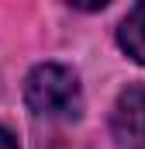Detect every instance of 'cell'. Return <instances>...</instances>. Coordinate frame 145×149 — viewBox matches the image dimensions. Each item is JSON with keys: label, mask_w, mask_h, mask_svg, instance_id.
<instances>
[{"label": "cell", "mask_w": 145, "mask_h": 149, "mask_svg": "<svg viewBox=\"0 0 145 149\" xmlns=\"http://www.w3.org/2000/svg\"><path fill=\"white\" fill-rule=\"evenodd\" d=\"M24 104L38 118L76 121L83 114V90L79 76L62 63H41L24 80Z\"/></svg>", "instance_id": "6da1fadb"}, {"label": "cell", "mask_w": 145, "mask_h": 149, "mask_svg": "<svg viewBox=\"0 0 145 149\" xmlns=\"http://www.w3.org/2000/svg\"><path fill=\"white\" fill-rule=\"evenodd\" d=\"M110 135L117 149H145V83H131L117 94L110 111Z\"/></svg>", "instance_id": "7a4b0ae2"}, {"label": "cell", "mask_w": 145, "mask_h": 149, "mask_svg": "<svg viewBox=\"0 0 145 149\" xmlns=\"http://www.w3.org/2000/svg\"><path fill=\"white\" fill-rule=\"evenodd\" d=\"M117 45H121L135 63L145 66V0L135 3V7L124 14V21H121V28H117Z\"/></svg>", "instance_id": "3957f363"}, {"label": "cell", "mask_w": 145, "mask_h": 149, "mask_svg": "<svg viewBox=\"0 0 145 149\" xmlns=\"http://www.w3.org/2000/svg\"><path fill=\"white\" fill-rule=\"evenodd\" d=\"M0 149H17V139H14L7 128H0Z\"/></svg>", "instance_id": "277c9868"}]
</instances>
